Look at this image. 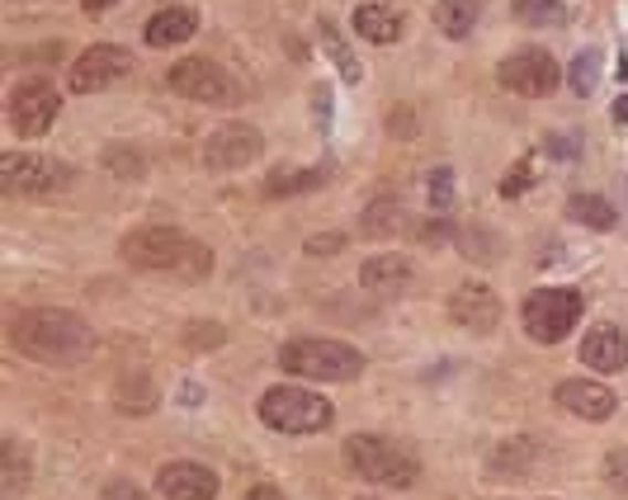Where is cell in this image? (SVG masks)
Wrapping results in <instances>:
<instances>
[{
    "mask_svg": "<svg viewBox=\"0 0 628 500\" xmlns=\"http://www.w3.org/2000/svg\"><path fill=\"white\" fill-rule=\"evenodd\" d=\"M10 341L20 354L52 368H76L95 354V331L76 312H62V308H39V312L14 316Z\"/></svg>",
    "mask_w": 628,
    "mask_h": 500,
    "instance_id": "1",
    "label": "cell"
},
{
    "mask_svg": "<svg viewBox=\"0 0 628 500\" xmlns=\"http://www.w3.org/2000/svg\"><path fill=\"white\" fill-rule=\"evenodd\" d=\"M124 260L133 270L147 274H170L185 283H199L213 270V256H208L203 241H189L176 227H137L124 237Z\"/></svg>",
    "mask_w": 628,
    "mask_h": 500,
    "instance_id": "2",
    "label": "cell"
},
{
    "mask_svg": "<svg viewBox=\"0 0 628 500\" xmlns=\"http://www.w3.org/2000/svg\"><path fill=\"white\" fill-rule=\"evenodd\" d=\"M279 368L312 383H350L364 373V354L345 341H289L279 350Z\"/></svg>",
    "mask_w": 628,
    "mask_h": 500,
    "instance_id": "3",
    "label": "cell"
},
{
    "mask_svg": "<svg viewBox=\"0 0 628 500\" xmlns=\"http://www.w3.org/2000/svg\"><path fill=\"white\" fill-rule=\"evenodd\" d=\"M255 410L279 435H317L331 425V402L307 387H270Z\"/></svg>",
    "mask_w": 628,
    "mask_h": 500,
    "instance_id": "4",
    "label": "cell"
},
{
    "mask_svg": "<svg viewBox=\"0 0 628 500\" xmlns=\"http://www.w3.org/2000/svg\"><path fill=\"white\" fill-rule=\"evenodd\" d=\"M350 468L364 481H374V487H393V491H407V487H416V477H421V462L407 449H397L393 439H378V435L350 439Z\"/></svg>",
    "mask_w": 628,
    "mask_h": 500,
    "instance_id": "5",
    "label": "cell"
},
{
    "mask_svg": "<svg viewBox=\"0 0 628 500\" xmlns=\"http://www.w3.org/2000/svg\"><path fill=\"white\" fill-rule=\"evenodd\" d=\"M582 312H586V298L577 289H534L525 298V308H520L530 341H538V345L567 341L572 326L582 321Z\"/></svg>",
    "mask_w": 628,
    "mask_h": 500,
    "instance_id": "6",
    "label": "cell"
},
{
    "mask_svg": "<svg viewBox=\"0 0 628 500\" xmlns=\"http://www.w3.org/2000/svg\"><path fill=\"white\" fill-rule=\"evenodd\" d=\"M170 85H176L185 100L213 104V110H232V104H241V85L227 76L218 62H208V58L176 62V66H170Z\"/></svg>",
    "mask_w": 628,
    "mask_h": 500,
    "instance_id": "7",
    "label": "cell"
},
{
    "mask_svg": "<svg viewBox=\"0 0 628 500\" xmlns=\"http://www.w3.org/2000/svg\"><path fill=\"white\" fill-rule=\"evenodd\" d=\"M496 76H501V85H505L511 95L544 100V95L557 91V81H563V66H557L553 52H544V48H520V52H511V58L496 66Z\"/></svg>",
    "mask_w": 628,
    "mask_h": 500,
    "instance_id": "8",
    "label": "cell"
},
{
    "mask_svg": "<svg viewBox=\"0 0 628 500\" xmlns=\"http://www.w3.org/2000/svg\"><path fill=\"white\" fill-rule=\"evenodd\" d=\"M57 185H72V170H66L62 160L24 156V152L0 156V189H6V194H48Z\"/></svg>",
    "mask_w": 628,
    "mask_h": 500,
    "instance_id": "9",
    "label": "cell"
},
{
    "mask_svg": "<svg viewBox=\"0 0 628 500\" xmlns=\"http://www.w3.org/2000/svg\"><path fill=\"white\" fill-rule=\"evenodd\" d=\"M260 147H265V137H260L251 123H222V128H213L203 142V166L213 175H232L241 166H251Z\"/></svg>",
    "mask_w": 628,
    "mask_h": 500,
    "instance_id": "10",
    "label": "cell"
},
{
    "mask_svg": "<svg viewBox=\"0 0 628 500\" xmlns=\"http://www.w3.org/2000/svg\"><path fill=\"white\" fill-rule=\"evenodd\" d=\"M128 71H133V52L128 48L95 43V48H85L81 58L72 62V91L76 95H100V91H109L114 81H124Z\"/></svg>",
    "mask_w": 628,
    "mask_h": 500,
    "instance_id": "11",
    "label": "cell"
},
{
    "mask_svg": "<svg viewBox=\"0 0 628 500\" xmlns=\"http://www.w3.org/2000/svg\"><path fill=\"white\" fill-rule=\"evenodd\" d=\"M57 110H62V100H57V91H52L48 81L14 85V95H10V128H14V137H43L52 128V118H57Z\"/></svg>",
    "mask_w": 628,
    "mask_h": 500,
    "instance_id": "12",
    "label": "cell"
},
{
    "mask_svg": "<svg viewBox=\"0 0 628 500\" xmlns=\"http://www.w3.org/2000/svg\"><path fill=\"white\" fill-rule=\"evenodd\" d=\"M449 316H453V326H463V331H473V335H486V331H496V321H501V298L486 289V283L468 279V283L453 289Z\"/></svg>",
    "mask_w": 628,
    "mask_h": 500,
    "instance_id": "13",
    "label": "cell"
},
{
    "mask_svg": "<svg viewBox=\"0 0 628 500\" xmlns=\"http://www.w3.org/2000/svg\"><path fill=\"white\" fill-rule=\"evenodd\" d=\"M156 491L166 500H213L218 496V472L203 462H166L156 472Z\"/></svg>",
    "mask_w": 628,
    "mask_h": 500,
    "instance_id": "14",
    "label": "cell"
},
{
    "mask_svg": "<svg viewBox=\"0 0 628 500\" xmlns=\"http://www.w3.org/2000/svg\"><path fill=\"white\" fill-rule=\"evenodd\" d=\"M553 402L563 406V410H572V416H582V420H609V416H615V406H619L615 392H609L605 383H590V378L557 383Z\"/></svg>",
    "mask_w": 628,
    "mask_h": 500,
    "instance_id": "15",
    "label": "cell"
},
{
    "mask_svg": "<svg viewBox=\"0 0 628 500\" xmlns=\"http://www.w3.org/2000/svg\"><path fill=\"white\" fill-rule=\"evenodd\" d=\"M582 364L596 373H628V335L619 326H596L582 341Z\"/></svg>",
    "mask_w": 628,
    "mask_h": 500,
    "instance_id": "16",
    "label": "cell"
},
{
    "mask_svg": "<svg viewBox=\"0 0 628 500\" xmlns=\"http://www.w3.org/2000/svg\"><path fill=\"white\" fill-rule=\"evenodd\" d=\"M538 462H544V449H538V439H505L501 449L486 458V472L501 477V481H520V477H530L538 472Z\"/></svg>",
    "mask_w": 628,
    "mask_h": 500,
    "instance_id": "17",
    "label": "cell"
},
{
    "mask_svg": "<svg viewBox=\"0 0 628 500\" xmlns=\"http://www.w3.org/2000/svg\"><path fill=\"white\" fill-rule=\"evenodd\" d=\"M411 260L407 256H378V260H364V270H359V283L369 293H383V298H393V293H407L411 289Z\"/></svg>",
    "mask_w": 628,
    "mask_h": 500,
    "instance_id": "18",
    "label": "cell"
},
{
    "mask_svg": "<svg viewBox=\"0 0 628 500\" xmlns=\"http://www.w3.org/2000/svg\"><path fill=\"white\" fill-rule=\"evenodd\" d=\"M350 24H355V33H359L364 43H378V48L397 43V39H402V29H407V20L393 6H374V0L350 14Z\"/></svg>",
    "mask_w": 628,
    "mask_h": 500,
    "instance_id": "19",
    "label": "cell"
},
{
    "mask_svg": "<svg viewBox=\"0 0 628 500\" xmlns=\"http://www.w3.org/2000/svg\"><path fill=\"white\" fill-rule=\"evenodd\" d=\"M143 33H147L151 48H180V43H189V39L199 33V14H195V10H180V6L156 10Z\"/></svg>",
    "mask_w": 628,
    "mask_h": 500,
    "instance_id": "20",
    "label": "cell"
},
{
    "mask_svg": "<svg viewBox=\"0 0 628 500\" xmlns=\"http://www.w3.org/2000/svg\"><path fill=\"white\" fill-rule=\"evenodd\" d=\"M435 24H440L444 39H468L478 24V0H440L435 6Z\"/></svg>",
    "mask_w": 628,
    "mask_h": 500,
    "instance_id": "21",
    "label": "cell"
},
{
    "mask_svg": "<svg viewBox=\"0 0 628 500\" xmlns=\"http://www.w3.org/2000/svg\"><path fill=\"white\" fill-rule=\"evenodd\" d=\"M407 218H402V204L393 199V194H383V199H374L369 208H364V231L369 237H393V231H402Z\"/></svg>",
    "mask_w": 628,
    "mask_h": 500,
    "instance_id": "22",
    "label": "cell"
},
{
    "mask_svg": "<svg viewBox=\"0 0 628 500\" xmlns=\"http://www.w3.org/2000/svg\"><path fill=\"white\" fill-rule=\"evenodd\" d=\"M567 212L577 218L582 227H590V231H609L619 218H615V208H609L600 194H577V199H567Z\"/></svg>",
    "mask_w": 628,
    "mask_h": 500,
    "instance_id": "23",
    "label": "cell"
},
{
    "mask_svg": "<svg viewBox=\"0 0 628 500\" xmlns=\"http://www.w3.org/2000/svg\"><path fill=\"white\" fill-rule=\"evenodd\" d=\"M326 175H331L326 166H322V170H279L274 180L265 185V194H270V199H284V194H299V189H312V185H322Z\"/></svg>",
    "mask_w": 628,
    "mask_h": 500,
    "instance_id": "24",
    "label": "cell"
},
{
    "mask_svg": "<svg viewBox=\"0 0 628 500\" xmlns=\"http://www.w3.org/2000/svg\"><path fill=\"white\" fill-rule=\"evenodd\" d=\"M515 20H525V24H563L567 6H563V0H515Z\"/></svg>",
    "mask_w": 628,
    "mask_h": 500,
    "instance_id": "25",
    "label": "cell"
},
{
    "mask_svg": "<svg viewBox=\"0 0 628 500\" xmlns=\"http://www.w3.org/2000/svg\"><path fill=\"white\" fill-rule=\"evenodd\" d=\"M600 66H605V58H600L596 48H586L582 58L572 62V91H577V95H590V91H596V71H600Z\"/></svg>",
    "mask_w": 628,
    "mask_h": 500,
    "instance_id": "26",
    "label": "cell"
},
{
    "mask_svg": "<svg viewBox=\"0 0 628 500\" xmlns=\"http://www.w3.org/2000/svg\"><path fill=\"white\" fill-rule=\"evenodd\" d=\"M0 477H6V491H10V496L29 481V458H24V449H20V439H6V472H0Z\"/></svg>",
    "mask_w": 628,
    "mask_h": 500,
    "instance_id": "27",
    "label": "cell"
},
{
    "mask_svg": "<svg viewBox=\"0 0 628 500\" xmlns=\"http://www.w3.org/2000/svg\"><path fill=\"white\" fill-rule=\"evenodd\" d=\"M430 208H435V218H449V208H453V170L449 166L430 170Z\"/></svg>",
    "mask_w": 628,
    "mask_h": 500,
    "instance_id": "28",
    "label": "cell"
},
{
    "mask_svg": "<svg viewBox=\"0 0 628 500\" xmlns=\"http://www.w3.org/2000/svg\"><path fill=\"white\" fill-rule=\"evenodd\" d=\"M530 185H534V166H530V160H515V166L505 170V180H501V194H505V199H520Z\"/></svg>",
    "mask_w": 628,
    "mask_h": 500,
    "instance_id": "29",
    "label": "cell"
},
{
    "mask_svg": "<svg viewBox=\"0 0 628 500\" xmlns=\"http://www.w3.org/2000/svg\"><path fill=\"white\" fill-rule=\"evenodd\" d=\"M326 52H331V62L341 66V76H345V81H359V62H355V52L345 48V43H336V33H331V29H326Z\"/></svg>",
    "mask_w": 628,
    "mask_h": 500,
    "instance_id": "30",
    "label": "cell"
},
{
    "mask_svg": "<svg viewBox=\"0 0 628 500\" xmlns=\"http://www.w3.org/2000/svg\"><path fill=\"white\" fill-rule=\"evenodd\" d=\"M548 156H553V160H577V156H582L577 133H548Z\"/></svg>",
    "mask_w": 628,
    "mask_h": 500,
    "instance_id": "31",
    "label": "cell"
},
{
    "mask_svg": "<svg viewBox=\"0 0 628 500\" xmlns=\"http://www.w3.org/2000/svg\"><path fill=\"white\" fill-rule=\"evenodd\" d=\"M104 166H109V170H128V180H133V175H143V160L128 156V152H104Z\"/></svg>",
    "mask_w": 628,
    "mask_h": 500,
    "instance_id": "32",
    "label": "cell"
},
{
    "mask_svg": "<svg viewBox=\"0 0 628 500\" xmlns=\"http://www.w3.org/2000/svg\"><path fill=\"white\" fill-rule=\"evenodd\" d=\"M104 500H147V496L133 481H114V487H104Z\"/></svg>",
    "mask_w": 628,
    "mask_h": 500,
    "instance_id": "33",
    "label": "cell"
},
{
    "mask_svg": "<svg viewBox=\"0 0 628 500\" xmlns=\"http://www.w3.org/2000/svg\"><path fill=\"white\" fill-rule=\"evenodd\" d=\"M307 250L312 256H331V250H345V237H312Z\"/></svg>",
    "mask_w": 628,
    "mask_h": 500,
    "instance_id": "34",
    "label": "cell"
},
{
    "mask_svg": "<svg viewBox=\"0 0 628 500\" xmlns=\"http://www.w3.org/2000/svg\"><path fill=\"white\" fill-rule=\"evenodd\" d=\"M609 472H615V481L628 491V458H624V454H619V458H609Z\"/></svg>",
    "mask_w": 628,
    "mask_h": 500,
    "instance_id": "35",
    "label": "cell"
},
{
    "mask_svg": "<svg viewBox=\"0 0 628 500\" xmlns=\"http://www.w3.org/2000/svg\"><path fill=\"white\" fill-rule=\"evenodd\" d=\"M247 500H284V491H279V487H251Z\"/></svg>",
    "mask_w": 628,
    "mask_h": 500,
    "instance_id": "36",
    "label": "cell"
},
{
    "mask_svg": "<svg viewBox=\"0 0 628 500\" xmlns=\"http://www.w3.org/2000/svg\"><path fill=\"white\" fill-rule=\"evenodd\" d=\"M615 118H619V123H628V95H619V100H615Z\"/></svg>",
    "mask_w": 628,
    "mask_h": 500,
    "instance_id": "37",
    "label": "cell"
},
{
    "mask_svg": "<svg viewBox=\"0 0 628 500\" xmlns=\"http://www.w3.org/2000/svg\"><path fill=\"white\" fill-rule=\"evenodd\" d=\"M114 6V0H85V10H91V14H100V10H109Z\"/></svg>",
    "mask_w": 628,
    "mask_h": 500,
    "instance_id": "38",
    "label": "cell"
}]
</instances>
